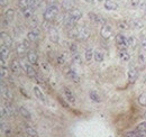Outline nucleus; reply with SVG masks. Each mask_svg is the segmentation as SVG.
Here are the masks:
<instances>
[{
    "mask_svg": "<svg viewBox=\"0 0 146 137\" xmlns=\"http://www.w3.org/2000/svg\"><path fill=\"white\" fill-rule=\"evenodd\" d=\"M93 56H94V51L92 49H88L86 51V53H84V57H86V61L87 62H90L92 59H93Z\"/></svg>",
    "mask_w": 146,
    "mask_h": 137,
    "instance_id": "obj_25",
    "label": "nucleus"
},
{
    "mask_svg": "<svg viewBox=\"0 0 146 137\" xmlns=\"http://www.w3.org/2000/svg\"><path fill=\"white\" fill-rule=\"evenodd\" d=\"M5 18H6L9 23H10V21H13V20H14V18H15V11H14L13 9H8V10L6 11Z\"/></svg>",
    "mask_w": 146,
    "mask_h": 137,
    "instance_id": "obj_27",
    "label": "nucleus"
},
{
    "mask_svg": "<svg viewBox=\"0 0 146 137\" xmlns=\"http://www.w3.org/2000/svg\"><path fill=\"white\" fill-rule=\"evenodd\" d=\"M5 61L6 60H3V59H1V79L3 80L6 76H7V68H6V65H5Z\"/></svg>",
    "mask_w": 146,
    "mask_h": 137,
    "instance_id": "obj_32",
    "label": "nucleus"
},
{
    "mask_svg": "<svg viewBox=\"0 0 146 137\" xmlns=\"http://www.w3.org/2000/svg\"><path fill=\"white\" fill-rule=\"evenodd\" d=\"M118 28L120 31H127L128 28H129V24H128L127 21H119L118 23Z\"/></svg>",
    "mask_w": 146,
    "mask_h": 137,
    "instance_id": "obj_34",
    "label": "nucleus"
},
{
    "mask_svg": "<svg viewBox=\"0 0 146 137\" xmlns=\"http://www.w3.org/2000/svg\"><path fill=\"white\" fill-rule=\"evenodd\" d=\"M1 43H3L5 45H7V46L10 49L11 45H13V39L10 38V36L7 34V33L2 32V33H1Z\"/></svg>",
    "mask_w": 146,
    "mask_h": 137,
    "instance_id": "obj_12",
    "label": "nucleus"
},
{
    "mask_svg": "<svg viewBox=\"0 0 146 137\" xmlns=\"http://www.w3.org/2000/svg\"><path fill=\"white\" fill-rule=\"evenodd\" d=\"M18 6L20 9H26L29 7V0H19Z\"/></svg>",
    "mask_w": 146,
    "mask_h": 137,
    "instance_id": "obj_33",
    "label": "nucleus"
},
{
    "mask_svg": "<svg viewBox=\"0 0 146 137\" xmlns=\"http://www.w3.org/2000/svg\"><path fill=\"white\" fill-rule=\"evenodd\" d=\"M6 5H7V1H5V0H1V8H3Z\"/></svg>",
    "mask_w": 146,
    "mask_h": 137,
    "instance_id": "obj_49",
    "label": "nucleus"
},
{
    "mask_svg": "<svg viewBox=\"0 0 146 137\" xmlns=\"http://www.w3.org/2000/svg\"><path fill=\"white\" fill-rule=\"evenodd\" d=\"M139 1L141 0H130V6L131 7H137L139 5Z\"/></svg>",
    "mask_w": 146,
    "mask_h": 137,
    "instance_id": "obj_44",
    "label": "nucleus"
},
{
    "mask_svg": "<svg viewBox=\"0 0 146 137\" xmlns=\"http://www.w3.org/2000/svg\"><path fill=\"white\" fill-rule=\"evenodd\" d=\"M6 108H7V110L9 111V115H10V116H14V115L16 114L15 107L13 106V103L10 102V100H6Z\"/></svg>",
    "mask_w": 146,
    "mask_h": 137,
    "instance_id": "obj_24",
    "label": "nucleus"
},
{
    "mask_svg": "<svg viewBox=\"0 0 146 137\" xmlns=\"http://www.w3.org/2000/svg\"><path fill=\"white\" fill-rule=\"evenodd\" d=\"M21 65L25 68V72H26V74H27L28 78H31V79H36L37 72H36V70L33 68L32 64H23V63H21Z\"/></svg>",
    "mask_w": 146,
    "mask_h": 137,
    "instance_id": "obj_5",
    "label": "nucleus"
},
{
    "mask_svg": "<svg viewBox=\"0 0 146 137\" xmlns=\"http://www.w3.org/2000/svg\"><path fill=\"white\" fill-rule=\"evenodd\" d=\"M1 130H2V133L5 135H7V136L10 135V128H9V126L7 124H5L3 119H1Z\"/></svg>",
    "mask_w": 146,
    "mask_h": 137,
    "instance_id": "obj_26",
    "label": "nucleus"
},
{
    "mask_svg": "<svg viewBox=\"0 0 146 137\" xmlns=\"http://www.w3.org/2000/svg\"><path fill=\"white\" fill-rule=\"evenodd\" d=\"M19 112H20V115H21L24 118H26V119H28V120L32 119V114L29 112V110H28L26 107L21 106V107L19 108Z\"/></svg>",
    "mask_w": 146,
    "mask_h": 137,
    "instance_id": "obj_22",
    "label": "nucleus"
},
{
    "mask_svg": "<svg viewBox=\"0 0 146 137\" xmlns=\"http://www.w3.org/2000/svg\"><path fill=\"white\" fill-rule=\"evenodd\" d=\"M124 137H139L138 136V134L136 133V130H130V132H127Z\"/></svg>",
    "mask_w": 146,
    "mask_h": 137,
    "instance_id": "obj_40",
    "label": "nucleus"
},
{
    "mask_svg": "<svg viewBox=\"0 0 146 137\" xmlns=\"http://www.w3.org/2000/svg\"><path fill=\"white\" fill-rule=\"evenodd\" d=\"M33 91H34V93H35V96H36V98L38 99V100H40L42 102H45V101H46L44 93L42 92V90H40L38 86H34V88H33Z\"/></svg>",
    "mask_w": 146,
    "mask_h": 137,
    "instance_id": "obj_17",
    "label": "nucleus"
},
{
    "mask_svg": "<svg viewBox=\"0 0 146 137\" xmlns=\"http://www.w3.org/2000/svg\"><path fill=\"white\" fill-rule=\"evenodd\" d=\"M82 18V13L80 9H75L73 8L71 10H69V13L64 16V25L66 27L72 28L76 25V23Z\"/></svg>",
    "mask_w": 146,
    "mask_h": 137,
    "instance_id": "obj_1",
    "label": "nucleus"
},
{
    "mask_svg": "<svg viewBox=\"0 0 146 137\" xmlns=\"http://www.w3.org/2000/svg\"><path fill=\"white\" fill-rule=\"evenodd\" d=\"M21 11H23L24 17L26 18V19H29V18H32V16H33V11H34V10L28 7V8H26V9H21Z\"/></svg>",
    "mask_w": 146,
    "mask_h": 137,
    "instance_id": "obj_29",
    "label": "nucleus"
},
{
    "mask_svg": "<svg viewBox=\"0 0 146 137\" xmlns=\"http://www.w3.org/2000/svg\"><path fill=\"white\" fill-rule=\"evenodd\" d=\"M63 91H64V94L66 97V100L70 101L71 103H75V97H74V94L72 93V91L68 86H64L63 88Z\"/></svg>",
    "mask_w": 146,
    "mask_h": 137,
    "instance_id": "obj_13",
    "label": "nucleus"
},
{
    "mask_svg": "<svg viewBox=\"0 0 146 137\" xmlns=\"http://www.w3.org/2000/svg\"><path fill=\"white\" fill-rule=\"evenodd\" d=\"M131 26L134 27V28H136V29H142L143 28V23L139 20V19H133L131 20Z\"/></svg>",
    "mask_w": 146,
    "mask_h": 137,
    "instance_id": "obj_28",
    "label": "nucleus"
},
{
    "mask_svg": "<svg viewBox=\"0 0 146 137\" xmlns=\"http://www.w3.org/2000/svg\"><path fill=\"white\" fill-rule=\"evenodd\" d=\"M142 50L146 51V36H145V38L142 41Z\"/></svg>",
    "mask_w": 146,
    "mask_h": 137,
    "instance_id": "obj_46",
    "label": "nucleus"
},
{
    "mask_svg": "<svg viewBox=\"0 0 146 137\" xmlns=\"http://www.w3.org/2000/svg\"><path fill=\"white\" fill-rule=\"evenodd\" d=\"M89 36H90V31L89 29H87L86 27L78 28V37L76 38H79L80 41H86V39L89 38Z\"/></svg>",
    "mask_w": 146,
    "mask_h": 137,
    "instance_id": "obj_6",
    "label": "nucleus"
},
{
    "mask_svg": "<svg viewBox=\"0 0 146 137\" xmlns=\"http://www.w3.org/2000/svg\"><path fill=\"white\" fill-rule=\"evenodd\" d=\"M58 101L62 103V104H63V106H64L65 108H69V106H66V103H65L64 101H63V100H62V98H58Z\"/></svg>",
    "mask_w": 146,
    "mask_h": 137,
    "instance_id": "obj_48",
    "label": "nucleus"
},
{
    "mask_svg": "<svg viewBox=\"0 0 146 137\" xmlns=\"http://www.w3.org/2000/svg\"><path fill=\"white\" fill-rule=\"evenodd\" d=\"M39 6V1L38 0H29V8L33 10H36Z\"/></svg>",
    "mask_w": 146,
    "mask_h": 137,
    "instance_id": "obj_36",
    "label": "nucleus"
},
{
    "mask_svg": "<svg viewBox=\"0 0 146 137\" xmlns=\"http://www.w3.org/2000/svg\"><path fill=\"white\" fill-rule=\"evenodd\" d=\"M89 18L91 19L92 23H94V24H97V25H99V24L105 25V24H106L105 18H102L100 15H97V14H94V13H90V14H89Z\"/></svg>",
    "mask_w": 146,
    "mask_h": 137,
    "instance_id": "obj_8",
    "label": "nucleus"
},
{
    "mask_svg": "<svg viewBox=\"0 0 146 137\" xmlns=\"http://www.w3.org/2000/svg\"><path fill=\"white\" fill-rule=\"evenodd\" d=\"M138 61H139V64H142V65L145 63V56H144L143 53H139V55H138Z\"/></svg>",
    "mask_w": 146,
    "mask_h": 137,
    "instance_id": "obj_42",
    "label": "nucleus"
},
{
    "mask_svg": "<svg viewBox=\"0 0 146 137\" xmlns=\"http://www.w3.org/2000/svg\"><path fill=\"white\" fill-rule=\"evenodd\" d=\"M135 130H136V133L138 134L139 137H146V121L138 124Z\"/></svg>",
    "mask_w": 146,
    "mask_h": 137,
    "instance_id": "obj_11",
    "label": "nucleus"
},
{
    "mask_svg": "<svg viewBox=\"0 0 146 137\" xmlns=\"http://www.w3.org/2000/svg\"><path fill=\"white\" fill-rule=\"evenodd\" d=\"M100 34H101V37L104 39H109L110 37L112 36V28H111V26L108 25V24L102 25L101 31H100Z\"/></svg>",
    "mask_w": 146,
    "mask_h": 137,
    "instance_id": "obj_4",
    "label": "nucleus"
},
{
    "mask_svg": "<svg viewBox=\"0 0 146 137\" xmlns=\"http://www.w3.org/2000/svg\"><path fill=\"white\" fill-rule=\"evenodd\" d=\"M93 59H94L96 62H98V63L102 62V61H104V53L100 51H96L94 52V56H93Z\"/></svg>",
    "mask_w": 146,
    "mask_h": 137,
    "instance_id": "obj_30",
    "label": "nucleus"
},
{
    "mask_svg": "<svg viewBox=\"0 0 146 137\" xmlns=\"http://www.w3.org/2000/svg\"><path fill=\"white\" fill-rule=\"evenodd\" d=\"M57 63L61 64V65L65 63V55L64 54H60V56L57 57Z\"/></svg>",
    "mask_w": 146,
    "mask_h": 137,
    "instance_id": "obj_41",
    "label": "nucleus"
},
{
    "mask_svg": "<svg viewBox=\"0 0 146 137\" xmlns=\"http://www.w3.org/2000/svg\"><path fill=\"white\" fill-rule=\"evenodd\" d=\"M24 128H25V132L27 135H29L31 137H38V133L35 128H33V126L24 125Z\"/></svg>",
    "mask_w": 146,
    "mask_h": 137,
    "instance_id": "obj_16",
    "label": "nucleus"
},
{
    "mask_svg": "<svg viewBox=\"0 0 146 137\" xmlns=\"http://www.w3.org/2000/svg\"><path fill=\"white\" fill-rule=\"evenodd\" d=\"M20 68H21V63L19 62L18 60L14 59V60L11 61V63H10V70H11V72H13L14 74L18 75L19 72H20Z\"/></svg>",
    "mask_w": 146,
    "mask_h": 137,
    "instance_id": "obj_9",
    "label": "nucleus"
},
{
    "mask_svg": "<svg viewBox=\"0 0 146 137\" xmlns=\"http://www.w3.org/2000/svg\"><path fill=\"white\" fill-rule=\"evenodd\" d=\"M0 51H1V59L3 60H7L8 57V54H9V47L7 45H5L3 43H1V46H0Z\"/></svg>",
    "mask_w": 146,
    "mask_h": 137,
    "instance_id": "obj_23",
    "label": "nucleus"
},
{
    "mask_svg": "<svg viewBox=\"0 0 146 137\" xmlns=\"http://www.w3.org/2000/svg\"><path fill=\"white\" fill-rule=\"evenodd\" d=\"M28 49H29V47H27L24 43H21V44H18V45L16 46V53L18 54L19 56H23L25 53H28V52H27Z\"/></svg>",
    "mask_w": 146,
    "mask_h": 137,
    "instance_id": "obj_19",
    "label": "nucleus"
},
{
    "mask_svg": "<svg viewBox=\"0 0 146 137\" xmlns=\"http://www.w3.org/2000/svg\"><path fill=\"white\" fill-rule=\"evenodd\" d=\"M138 78V71L135 67H130L128 71V81L129 83H134Z\"/></svg>",
    "mask_w": 146,
    "mask_h": 137,
    "instance_id": "obj_7",
    "label": "nucleus"
},
{
    "mask_svg": "<svg viewBox=\"0 0 146 137\" xmlns=\"http://www.w3.org/2000/svg\"><path fill=\"white\" fill-rule=\"evenodd\" d=\"M128 39V46H131V47H135V45L137 44L136 43V39H135V37L134 36H130Z\"/></svg>",
    "mask_w": 146,
    "mask_h": 137,
    "instance_id": "obj_39",
    "label": "nucleus"
},
{
    "mask_svg": "<svg viewBox=\"0 0 146 137\" xmlns=\"http://www.w3.org/2000/svg\"><path fill=\"white\" fill-rule=\"evenodd\" d=\"M27 59H28V61H29V63L32 65H36L37 63H38V57H37V54L35 52L33 51L28 52L27 53Z\"/></svg>",
    "mask_w": 146,
    "mask_h": 137,
    "instance_id": "obj_14",
    "label": "nucleus"
},
{
    "mask_svg": "<svg viewBox=\"0 0 146 137\" xmlns=\"http://www.w3.org/2000/svg\"><path fill=\"white\" fill-rule=\"evenodd\" d=\"M105 8L107 10H117L118 9V5L112 0H106L105 1Z\"/></svg>",
    "mask_w": 146,
    "mask_h": 137,
    "instance_id": "obj_21",
    "label": "nucleus"
},
{
    "mask_svg": "<svg viewBox=\"0 0 146 137\" xmlns=\"http://www.w3.org/2000/svg\"><path fill=\"white\" fill-rule=\"evenodd\" d=\"M48 33H50V39L52 43H55L57 44L58 41H60V35H58V32L55 29L54 27H50L48 29Z\"/></svg>",
    "mask_w": 146,
    "mask_h": 137,
    "instance_id": "obj_10",
    "label": "nucleus"
},
{
    "mask_svg": "<svg viewBox=\"0 0 146 137\" xmlns=\"http://www.w3.org/2000/svg\"><path fill=\"white\" fill-rule=\"evenodd\" d=\"M73 60H74V62L81 63V61H80V56H79V54H78V53H76V54H73Z\"/></svg>",
    "mask_w": 146,
    "mask_h": 137,
    "instance_id": "obj_45",
    "label": "nucleus"
},
{
    "mask_svg": "<svg viewBox=\"0 0 146 137\" xmlns=\"http://www.w3.org/2000/svg\"><path fill=\"white\" fill-rule=\"evenodd\" d=\"M70 50H71V52H72V55L73 54H76V53H78V46H76L75 44H71Z\"/></svg>",
    "mask_w": 146,
    "mask_h": 137,
    "instance_id": "obj_43",
    "label": "nucleus"
},
{
    "mask_svg": "<svg viewBox=\"0 0 146 137\" xmlns=\"http://www.w3.org/2000/svg\"><path fill=\"white\" fill-rule=\"evenodd\" d=\"M89 97H90V99H91L92 101H94V102H101V99H100V97L98 96V93L96 91H90Z\"/></svg>",
    "mask_w": 146,
    "mask_h": 137,
    "instance_id": "obj_31",
    "label": "nucleus"
},
{
    "mask_svg": "<svg viewBox=\"0 0 146 137\" xmlns=\"http://www.w3.org/2000/svg\"><path fill=\"white\" fill-rule=\"evenodd\" d=\"M56 2H57V0H47L48 6H54V5H56Z\"/></svg>",
    "mask_w": 146,
    "mask_h": 137,
    "instance_id": "obj_47",
    "label": "nucleus"
},
{
    "mask_svg": "<svg viewBox=\"0 0 146 137\" xmlns=\"http://www.w3.org/2000/svg\"><path fill=\"white\" fill-rule=\"evenodd\" d=\"M66 76L69 79H71L73 82H79V75H78V72H75L73 68H69L68 72H66Z\"/></svg>",
    "mask_w": 146,
    "mask_h": 137,
    "instance_id": "obj_18",
    "label": "nucleus"
},
{
    "mask_svg": "<svg viewBox=\"0 0 146 137\" xmlns=\"http://www.w3.org/2000/svg\"><path fill=\"white\" fill-rule=\"evenodd\" d=\"M118 55H119V59L124 62H128L130 60V54L128 53L127 50H119Z\"/></svg>",
    "mask_w": 146,
    "mask_h": 137,
    "instance_id": "obj_20",
    "label": "nucleus"
},
{
    "mask_svg": "<svg viewBox=\"0 0 146 137\" xmlns=\"http://www.w3.org/2000/svg\"><path fill=\"white\" fill-rule=\"evenodd\" d=\"M57 14H58V7L56 5H54V6H48L45 9V11H44L43 17H44V19L46 21H50V20H53L57 16Z\"/></svg>",
    "mask_w": 146,
    "mask_h": 137,
    "instance_id": "obj_2",
    "label": "nucleus"
},
{
    "mask_svg": "<svg viewBox=\"0 0 146 137\" xmlns=\"http://www.w3.org/2000/svg\"><path fill=\"white\" fill-rule=\"evenodd\" d=\"M116 44L119 47V50H127L128 39L123 34H118L116 36Z\"/></svg>",
    "mask_w": 146,
    "mask_h": 137,
    "instance_id": "obj_3",
    "label": "nucleus"
},
{
    "mask_svg": "<svg viewBox=\"0 0 146 137\" xmlns=\"http://www.w3.org/2000/svg\"><path fill=\"white\" fill-rule=\"evenodd\" d=\"M86 2H89V3H93L94 2V0H84Z\"/></svg>",
    "mask_w": 146,
    "mask_h": 137,
    "instance_id": "obj_50",
    "label": "nucleus"
},
{
    "mask_svg": "<svg viewBox=\"0 0 146 137\" xmlns=\"http://www.w3.org/2000/svg\"><path fill=\"white\" fill-rule=\"evenodd\" d=\"M138 103L143 107H146V93H142L138 97Z\"/></svg>",
    "mask_w": 146,
    "mask_h": 137,
    "instance_id": "obj_37",
    "label": "nucleus"
},
{
    "mask_svg": "<svg viewBox=\"0 0 146 137\" xmlns=\"http://www.w3.org/2000/svg\"><path fill=\"white\" fill-rule=\"evenodd\" d=\"M38 36H39V29L36 27V28H34L33 31L28 32L27 38H28V41H31V42H35L37 38H38Z\"/></svg>",
    "mask_w": 146,
    "mask_h": 137,
    "instance_id": "obj_15",
    "label": "nucleus"
},
{
    "mask_svg": "<svg viewBox=\"0 0 146 137\" xmlns=\"http://www.w3.org/2000/svg\"><path fill=\"white\" fill-rule=\"evenodd\" d=\"M0 111H1V119H5L6 117L10 116V115H9V111H8L7 108H6V106H2L1 109H0Z\"/></svg>",
    "mask_w": 146,
    "mask_h": 137,
    "instance_id": "obj_35",
    "label": "nucleus"
},
{
    "mask_svg": "<svg viewBox=\"0 0 146 137\" xmlns=\"http://www.w3.org/2000/svg\"><path fill=\"white\" fill-rule=\"evenodd\" d=\"M62 8H63L64 10L72 9V8H71V3H70V1H69V0H64L63 3H62Z\"/></svg>",
    "mask_w": 146,
    "mask_h": 137,
    "instance_id": "obj_38",
    "label": "nucleus"
}]
</instances>
